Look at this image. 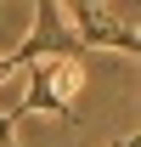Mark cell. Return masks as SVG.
Listing matches in <instances>:
<instances>
[{"instance_id":"6da1fadb","label":"cell","mask_w":141,"mask_h":147,"mask_svg":"<svg viewBox=\"0 0 141 147\" xmlns=\"http://www.w3.org/2000/svg\"><path fill=\"white\" fill-rule=\"evenodd\" d=\"M85 91V68L79 57H56V62H34L28 68V91L17 96V108H6V119L17 125L28 113H45V119H62L73 125V96Z\"/></svg>"},{"instance_id":"7a4b0ae2","label":"cell","mask_w":141,"mask_h":147,"mask_svg":"<svg viewBox=\"0 0 141 147\" xmlns=\"http://www.w3.org/2000/svg\"><path fill=\"white\" fill-rule=\"evenodd\" d=\"M62 23H68L73 45H96V51L141 57V34H136V23H124L119 11H107V6H96V0H73V6H62Z\"/></svg>"},{"instance_id":"3957f363","label":"cell","mask_w":141,"mask_h":147,"mask_svg":"<svg viewBox=\"0 0 141 147\" xmlns=\"http://www.w3.org/2000/svg\"><path fill=\"white\" fill-rule=\"evenodd\" d=\"M56 57H79V45H73L68 23H62V6L56 0H40L34 6V34L23 40L11 57H0V79L17 68H34V62H56Z\"/></svg>"},{"instance_id":"277c9868","label":"cell","mask_w":141,"mask_h":147,"mask_svg":"<svg viewBox=\"0 0 141 147\" xmlns=\"http://www.w3.org/2000/svg\"><path fill=\"white\" fill-rule=\"evenodd\" d=\"M107 147H141V142H136V136H119V142H107Z\"/></svg>"}]
</instances>
